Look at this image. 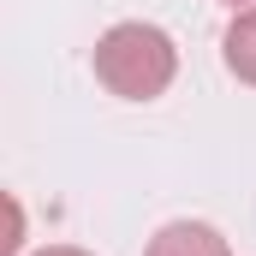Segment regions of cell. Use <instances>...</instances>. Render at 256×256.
<instances>
[{"instance_id":"cell-2","label":"cell","mask_w":256,"mask_h":256,"mask_svg":"<svg viewBox=\"0 0 256 256\" xmlns=\"http://www.w3.org/2000/svg\"><path fill=\"white\" fill-rule=\"evenodd\" d=\"M143 256H232V244L208 226V220H167Z\"/></svg>"},{"instance_id":"cell-3","label":"cell","mask_w":256,"mask_h":256,"mask_svg":"<svg viewBox=\"0 0 256 256\" xmlns=\"http://www.w3.org/2000/svg\"><path fill=\"white\" fill-rule=\"evenodd\" d=\"M220 54H226V72L256 90V6H238L232 12V24L220 36Z\"/></svg>"},{"instance_id":"cell-1","label":"cell","mask_w":256,"mask_h":256,"mask_svg":"<svg viewBox=\"0 0 256 256\" xmlns=\"http://www.w3.org/2000/svg\"><path fill=\"white\" fill-rule=\"evenodd\" d=\"M173 72H179V48H173V36L161 24L126 18V24H114L96 42V78L120 102H155V96H167Z\"/></svg>"},{"instance_id":"cell-5","label":"cell","mask_w":256,"mask_h":256,"mask_svg":"<svg viewBox=\"0 0 256 256\" xmlns=\"http://www.w3.org/2000/svg\"><path fill=\"white\" fill-rule=\"evenodd\" d=\"M226 6H232V12H238V6H256V0H226Z\"/></svg>"},{"instance_id":"cell-4","label":"cell","mask_w":256,"mask_h":256,"mask_svg":"<svg viewBox=\"0 0 256 256\" xmlns=\"http://www.w3.org/2000/svg\"><path fill=\"white\" fill-rule=\"evenodd\" d=\"M36 256H90V250H78V244H48V250H36Z\"/></svg>"}]
</instances>
